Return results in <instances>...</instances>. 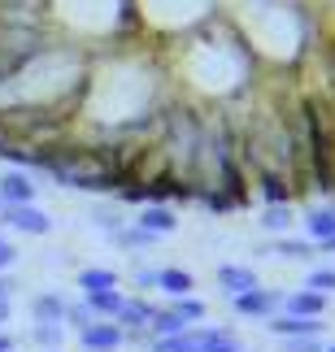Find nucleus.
<instances>
[{"label": "nucleus", "mask_w": 335, "mask_h": 352, "mask_svg": "<svg viewBox=\"0 0 335 352\" xmlns=\"http://www.w3.org/2000/svg\"><path fill=\"white\" fill-rule=\"evenodd\" d=\"M261 252H274V256H283V261H310L318 248H314V243H305V239H279L274 248H261Z\"/></svg>", "instance_id": "6ab92c4d"}, {"label": "nucleus", "mask_w": 335, "mask_h": 352, "mask_svg": "<svg viewBox=\"0 0 335 352\" xmlns=\"http://www.w3.org/2000/svg\"><path fill=\"white\" fill-rule=\"evenodd\" d=\"M0 352H13V335H5V331H0Z\"/></svg>", "instance_id": "2f4dec72"}, {"label": "nucleus", "mask_w": 335, "mask_h": 352, "mask_svg": "<svg viewBox=\"0 0 335 352\" xmlns=\"http://www.w3.org/2000/svg\"><path fill=\"white\" fill-rule=\"evenodd\" d=\"M279 305H283V296H279V292H266V287H252V292H244V296H235V300H231V309H235V314L239 318H274V309Z\"/></svg>", "instance_id": "7ed1b4c3"}, {"label": "nucleus", "mask_w": 335, "mask_h": 352, "mask_svg": "<svg viewBox=\"0 0 335 352\" xmlns=\"http://www.w3.org/2000/svg\"><path fill=\"white\" fill-rule=\"evenodd\" d=\"M78 344L87 352H118L127 340H122V331H118L114 322H91L87 331H78Z\"/></svg>", "instance_id": "423d86ee"}, {"label": "nucleus", "mask_w": 335, "mask_h": 352, "mask_svg": "<svg viewBox=\"0 0 335 352\" xmlns=\"http://www.w3.org/2000/svg\"><path fill=\"white\" fill-rule=\"evenodd\" d=\"M183 331H192V327H187V322L174 314V309H157L153 322H149V335H153V340H166V335H183Z\"/></svg>", "instance_id": "dca6fc26"}, {"label": "nucleus", "mask_w": 335, "mask_h": 352, "mask_svg": "<svg viewBox=\"0 0 335 352\" xmlns=\"http://www.w3.org/2000/svg\"><path fill=\"white\" fill-rule=\"evenodd\" d=\"M196 352H244L235 340V331L222 327H196Z\"/></svg>", "instance_id": "f8f14e48"}, {"label": "nucleus", "mask_w": 335, "mask_h": 352, "mask_svg": "<svg viewBox=\"0 0 335 352\" xmlns=\"http://www.w3.org/2000/svg\"><path fill=\"white\" fill-rule=\"evenodd\" d=\"M136 287H144V292H157V270H136Z\"/></svg>", "instance_id": "c85d7f7f"}, {"label": "nucleus", "mask_w": 335, "mask_h": 352, "mask_svg": "<svg viewBox=\"0 0 335 352\" xmlns=\"http://www.w3.org/2000/svg\"><path fill=\"white\" fill-rule=\"evenodd\" d=\"M61 340H65V327H61V322H35V327H31V344L48 348V352H57Z\"/></svg>", "instance_id": "a211bd4d"}, {"label": "nucleus", "mask_w": 335, "mask_h": 352, "mask_svg": "<svg viewBox=\"0 0 335 352\" xmlns=\"http://www.w3.org/2000/svg\"><path fill=\"white\" fill-rule=\"evenodd\" d=\"M283 352H327L318 340H283Z\"/></svg>", "instance_id": "cd10ccee"}, {"label": "nucleus", "mask_w": 335, "mask_h": 352, "mask_svg": "<svg viewBox=\"0 0 335 352\" xmlns=\"http://www.w3.org/2000/svg\"><path fill=\"white\" fill-rule=\"evenodd\" d=\"M157 292H166L170 300H183V296L196 292V278L187 274V270H179V265H162L157 270Z\"/></svg>", "instance_id": "1a4fd4ad"}, {"label": "nucleus", "mask_w": 335, "mask_h": 352, "mask_svg": "<svg viewBox=\"0 0 335 352\" xmlns=\"http://www.w3.org/2000/svg\"><path fill=\"white\" fill-rule=\"evenodd\" d=\"M65 296H57V292H39L35 300H31V318L35 322H61L65 318Z\"/></svg>", "instance_id": "4468645a"}, {"label": "nucleus", "mask_w": 335, "mask_h": 352, "mask_svg": "<svg viewBox=\"0 0 335 352\" xmlns=\"http://www.w3.org/2000/svg\"><path fill=\"white\" fill-rule=\"evenodd\" d=\"M13 292H18V283H13L9 274H0V300H13Z\"/></svg>", "instance_id": "c756f323"}, {"label": "nucleus", "mask_w": 335, "mask_h": 352, "mask_svg": "<svg viewBox=\"0 0 335 352\" xmlns=\"http://www.w3.org/2000/svg\"><path fill=\"white\" fill-rule=\"evenodd\" d=\"M170 309H174V314H179V318L187 322V327H192V322H200V318H205V300H196V296H183V300H174Z\"/></svg>", "instance_id": "393cba45"}, {"label": "nucleus", "mask_w": 335, "mask_h": 352, "mask_svg": "<svg viewBox=\"0 0 335 352\" xmlns=\"http://www.w3.org/2000/svg\"><path fill=\"white\" fill-rule=\"evenodd\" d=\"M305 287H310V292H318V296H335V265H327V270H314V274L305 278Z\"/></svg>", "instance_id": "b1692460"}, {"label": "nucleus", "mask_w": 335, "mask_h": 352, "mask_svg": "<svg viewBox=\"0 0 335 352\" xmlns=\"http://www.w3.org/2000/svg\"><path fill=\"white\" fill-rule=\"evenodd\" d=\"M218 287H222L226 300H235V296L261 287V283H257V274H252L248 265H222V270H218Z\"/></svg>", "instance_id": "6e6552de"}, {"label": "nucleus", "mask_w": 335, "mask_h": 352, "mask_svg": "<svg viewBox=\"0 0 335 352\" xmlns=\"http://www.w3.org/2000/svg\"><path fill=\"white\" fill-rule=\"evenodd\" d=\"M153 314H157V309H153L149 300H140V296L131 300V296H127V300H122V314L114 318V327H118V331H149Z\"/></svg>", "instance_id": "9b49d317"}, {"label": "nucleus", "mask_w": 335, "mask_h": 352, "mask_svg": "<svg viewBox=\"0 0 335 352\" xmlns=\"http://www.w3.org/2000/svg\"><path fill=\"white\" fill-rule=\"evenodd\" d=\"M305 231H310L318 243H327V239L335 235V205H331V209H314L310 218H305Z\"/></svg>", "instance_id": "f3484780"}, {"label": "nucleus", "mask_w": 335, "mask_h": 352, "mask_svg": "<svg viewBox=\"0 0 335 352\" xmlns=\"http://www.w3.org/2000/svg\"><path fill=\"white\" fill-rule=\"evenodd\" d=\"M318 252H331V256H335V235H331L327 243H318Z\"/></svg>", "instance_id": "473e14b6"}, {"label": "nucleus", "mask_w": 335, "mask_h": 352, "mask_svg": "<svg viewBox=\"0 0 335 352\" xmlns=\"http://www.w3.org/2000/svg\"><path fill=\"white\" fill-rule=\"evenodd\" d=\"M149 352H196V331H183V335H166V340H153Z\"/></svg>", "instance_id": "412c9836"}, {"label": "nucleus", "mask_w": 335, "mask_h": 352, "mask_svg": "<svg viewBox=\"0 0 335 352\" xmlns=\"http://www.w3.org/2000/svg\"><path fill=\"white\" fill-rule=\"evenodd\" d=\"M91 322H100L96 314H91V309L78 300V305H65V318H61V327H74V331H87Z\"/></svg>", "instance_id": "5701e85b"}, {"label": "nucleus", "mask_w": 335, "mask_h": 352, "mask_svg": "<svg viewBox=\"0 0 335 352\" xmlns=\"http://www.w3.org/2000/svg\"><path fill=\"white\" fill-rule=\"evenodd\" d=\"M283 309H288L292 318H323V314H327V296L301 287V292H288V296H283Z\"/></svg>", "instance_id": "9d476101"}, {"label": "nucleus", "mask_w": 335, "mask_h": 352, "mask_svg": "<svg viewBox=\"0 0 335 352\" xmlns=\"http://www.w3.org/2000/svg\"><path fill=\"white\" fill-rule=\"evenodd\" d=\"M9 226L22 235H48L52 231V218L39 205H9Z\"/></svg>", "instance_id": "39448f33"}, {"label": "nucleus", "mask_w": 335, "mask_h": 352, "mask_svg": "<svg viewBox=\"0 0 335 352\" xmlns=\"http://www.w3.org/2000/svg\"><path fill=\"white\" fill-rule=\"evenodd\" d=\"M122 248H149V243H157V235H149V231H140V226H122V231L114 235Z\"/></svg>", "instance_id": "a878e982"}, {"label": "nucleus", "mask_w": 335, "mask_h": 352, "mask_svg": "<svg viewBox=\"0 0 335 352\" xmlns=\"http://www.w3.org/2000/svg\"><path fill=\"white\" fill-rule=\"evenodd\" d=\"M91 222H96L105 235H118V231H122V226H127V218H118L114 209H91Z\"/></svg>", "instance_id": "bb28decb"}, {"label": "nucleus", "mask_w": 335, "mask_h": 352, "mask_svg": "<svg viewBox=\"0 0 335 352\" xmlns=\"http://www.w3.org/2000/svg\"><path fill=\"white\" fill-rule=\"evenodd\" d=\"M257 187H261L266 205H288V187H283V179H279V174H270V170H266L261 179H257Z\"/></svg>", "instance_id": "4be33fe9"}, {"label": "nucleus", "mask_w": 335, "mask_h": 352, "mask_svg": "<svg viewBox=\"0 0 335 352\" xmlns=\"http://www.w3.org/2000/svg\"><path fill=\"white\" fill-rule=\"evenodd\" d=\"M9 314H13V305H9V300H0V327L9 322Z\"/></svg>", "instance_id": "7c9ffc66"}, {"label": "nucleus", "mask_w": 335, "mask_h": 352, "mask_svg": "<svg viewBox=\"0 0 335 352\" xmlns=\"http://www.w3.org/2000/svg\"><path fill=\"white\" fill-rule=\"evenodd\" d=\"M57 352H61V348H57Z\"/></svg>", "instance_id": "f704fd0d"}, {"label": "nucleus", "mask_w": 335, "mask_h": 352, "mask_svg": "<svg viewBox=\"0 0 335 352\" xmlns=\"http://www.w3.org/2000/svg\"><path fill=\"white\" fill-rule=\"evenodd\" d=\"M270 235H283L288 226H292V205H266L261 209V218H257Z\"/></svg>", "instance_id": "aec40b11"}, {"label": "nucleus", "mask_w": 335, "mask_h": 352, "mask_svg": "<svg viewBox=\"0 0 335 352\" xmlns=\"http://www.w3.org/2000/svg\"><path fill=\"white\" fill-rule=\"evenodd\" d=\"M327 352H335V344H331V348H327Z\"/></svg>", "instance_id": "72a5a7b5"}, {"label": "nucleus", "mask_w": 335, "mask_h": 352, "mask_svg": "<svg viewBox=\"0 0 335 352\" xmlns=\"http://www.w3.org/2000/svg\"><path fill=\"white\" fill-rule=\"evenodd\" d=\"M78 287L87 292H114L118 287V270H105V265H87V270H78Z\"/></svg>", "instance_id": "2eb2a0df"}, {"label": "nucleus", "mask_w": 335, "mask_h": 352, "mask_svg": "<svg viewBox=\"0 0 335 352\" xmlns=\"http://www.w3.org/2000/svg\"><path fill=\"white\" fill-rule=\"evenodd\" d=\"M39 170L78 192H109L122 183L109 148H39Z\"/></svg>", "instance_id": "f257e3e1"}, {"label": "nucleus", "mask_w": 335, "mask_h": 352, "mask_svg": "<svg viewBox=\"0 0 335 352\" xmlns=\"http://www.w3.org/2000/svg\"><path fill=\"white\" fill-rule=\"evenodd\" d=\"M122 300H127V296L118 292V287H114V292H87V296H83V305H87L100 322H114L118 314H122Z\"/></svg>", "instance_id": "ddd939ff"}, {"label": "nucleus", "mask_w": 335, "mask_h": 352, "mask_svg": "<svg viewBox=\"0 0 335 352\" xmlns=\"http://www.w3.org/2000/svg\"><path fill=\"white\" fill-rule=\"evenodd\" d=\"M35 196H39V183L26 170L0 174V200H5V205H35Z\"/></svg>", "instance_id": "20e7f679"}, {"label": "nucleus", "mask_w": 335, "mask_h": 352, "mask_svg": "<svg viewBox=\"0 0 335 352\" xmlns=\"http://www.w3.org/2000/svg\"><path fill=\"white\" fill-rule=\"evenodd\" d=\"M323 327H327L323 318H292V314L266 318V331L279 335V340H318V335H323Z\"/></svg>", "instance_id": "f03ea898"}, {"label": "nucleus", "mask_w": 335, "mask_h": 352, "mask_svg": "<svg viewBox=\"0 0 335 352\" xmlns=\"http://www.w3.org/2000/svg\"><path fill=\"white\" fill-rule=\"evenodd\" d=\"M140 231H149V235H170V231H179V218H174V209L170 205H144L140 209V218H136Z\"/></svg>", "instance_id": "0eeeda50"}]
</instances>
